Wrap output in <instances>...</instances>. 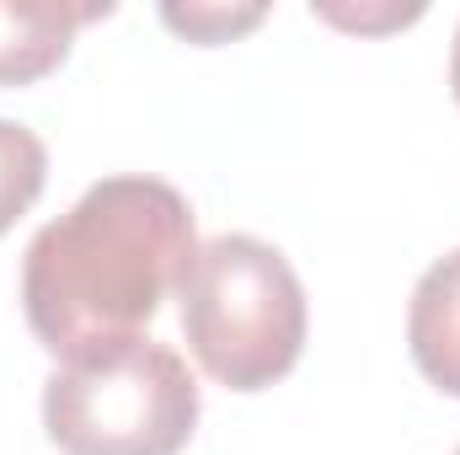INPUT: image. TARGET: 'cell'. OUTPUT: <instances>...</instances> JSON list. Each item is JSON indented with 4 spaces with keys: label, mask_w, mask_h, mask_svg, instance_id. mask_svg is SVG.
I'll use <instances>...</instances> for the list:
<instances>
[{
    "label": "cell",
    "mask_w": 460,
    "mask_h": 455,
    "mask_svg": "<svg viewBox=\"0 0 460 455\" xmlns=\"http://www.w3.org/2000/svg\"><path fill=\"white\" fill-rule=\"evenodd\" d=\"M199 252L188 199L161 177H102L22 257V311L59 364L102 353L161 311Z\"/></svg>",
    "instance_id": "6da1fadb"
},
{
    "label": "cell",
    "mask_w": 460,
    "mask_h": 455,
    "mask_svg": "<svg viewBox=\"0 0 460 455\" xmlns=\"http://www.w3.org/2000/svg\"><path fill=\"white\" fill-rule=\"evenodd\" d=\"M182 338L209 380L268 391L305 353V284L289 257L257 236H215L193 252L182 284Z\"/></svg>",
    "instance_id": "7a4b0ae2"
},
{
    "label": "cell",
    "mask_w": 460,
    "mask_h": 455,
    "mask_svg": "<svg viewBox=\"0 0 460 455\" xmlns=\"http://www.w3.org/2000/svg\"><path fill=\"white\" fill-rule=\"evenodd\" d=\"M43 429L65 455H177L199 429V380L177 348L139 333L59 364Z\"/></svg>",
    "instance_id": "3957f363"
},
{
    "label": "cell",
    "mask_w": 460,
    "mask_h": 455,
    "mask_svg": "<svg viewBox=\"0 0 460 455\" xmlns=\"http://www.w3.org/2000/svg\"><path fill=\"white\" fill-rule=\"evenodd\" d=\"M113 5H70V0H0V86H32L65 65L75 32Z\"/></svg>",
    "instance_id": "277c9868"
},
{
    "label": "cell",
    "mask_w": 460,
    "mask_h": 455,
    "mask_svg": "<svg viewBox=\"0 0 460 455\" xmlns=\"http://www.w3.org/2000/svg\"><path fill=\"white\" fill-rule=\"evenodd\" d=\"M407 348L429 386L460 397V246L418 279L407 306Z\"/></svg>",
    "instance_id": "5b68a950"
},
{
    "label": "cell",
    "mask_w": 460,
    "mask_h": 455,
    "mask_svg": "<svg viewBox=\"0 0 460 455\" xmlns=\"http://www.w3.org/2000/svg\"><path fill=\"white\" fill-rule=\"evenodd\" d=\"M49 183V150L27 123L0 118V236L16 226Z\"/></svg>",
    "instance_id": "8992f818"
},
{
    "label": "cell",
    "mask_w": 460,
    "mask_h": 455,
    "mask_svg": "<svg viewBox=\"0 0 460 455\" xmlns=\"http://www.w3.org/2000/svg\"><path fill=\"white\" fill-rule=\"evenodd\" d=\"M268 16V5H257V0H246V5H235V0H188V5H161V22L172 27V32H182L188 43H230V38H241V32H252L257 22Z\"/></svg>",
    "instance_id": "52a82bcc"
},
{
    "label": "cell",
    "mask_w": 460,
    "mask_h": 455,
    "mask_svg": "<svg viewBox=\"0 0 460 455\" xmlns=\"http://www.w3.org/2000/svg\"><path fill=\"white\" fill-rule=\"evenodd\" d=\"M311 11L348 32H391V27H407L423 16V5H338V0H316Z\"/></svg>",
    "instance_id": "ba28073f"
},
{
    "label": "cell",
    "mask_w": 460,
    "mask_h": 455,
    "mask_svg": "<svg viewBox=\"0 0 460 455\" xmlns=\"http://www.w3.org/2000/svg\"><path fill=\"white\" fill-rule=\"evenodd\" d=\"M450 92H456V108H460V27H456V49H450Z\"/></svg>",
    "instance_id": "9c48e42d"
},
{
    "label": "cell",
    "mask_w": 460,
    "mask_h": 455,
    "mask_svg": "<svg viewBox=\"0 0 460 455\" xmlns=\"http://www.w3.org/2000/svg\"><path fill=\"white\" fill-rule=\"evenodd\" d=\"M456 455H460V451H456Z\"/></svg>",
    "instance_id": "30bf717a"
}]
</instances>
